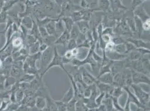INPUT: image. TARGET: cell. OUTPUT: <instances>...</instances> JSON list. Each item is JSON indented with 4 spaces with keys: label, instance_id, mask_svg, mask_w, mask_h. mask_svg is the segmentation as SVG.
<instances>
[{
    "label": "cell",
    "instance_id": "cell-1",
    "mask_svg": "<svg viewBox=\"0 0 150 111\" xmlns=\"http://www.w3.org/2000/svg\"><path fill=\"white\" fill-rule=\"evenodd\" d=\"M54 46L48 47L45 51L42 52V55L39 60H40V68L38 69L39 74L41 77H43L44 76V71L53 58Z\"/></svg>",
    "mask_w": 150,
    "mask_h": 111
},
{
    "label": "cell",
    "instance_id": "cell-2",
    "mask_svg": "<svg viewBox=\"0 0 150 111\" xmlns=\"http://www.w3.org/2000/svg\"><path fill=\"white\" fill-rule=\"evenodd\" d=\"M54 67H59L62 70H63L65 72H66L67 71L65 69L64 67V65L63 63L62 56L60 55L57 47L54 46L53 49V56L51 60L50 64L48 65V67L46 68V69L44 71V75L47 72L49 71L50 68H53Z\"/></svg>",
    "mask_w": 150,
    "mask_h": 111
},
{
    "label": "cell",
    "instance_id": "cell-3",
    "mask_svg": "<svg viewBox=\"0 0 150 111\" xmlns=\"http://www.w3.org/2000/svg\"><path fill=\"white\" fill-rule=\"evenodd\" d=\"M131 87L134 91V95L137 98L139 102L142 105H146L150 99V94L146 92L138 85L132 84Z\"/></svg>",
    "mask_w": 150,
    "mask_h": 111
},
{
    "label": "cell",
    "instance_id": "cell-4",
    "mask_svg": "<svg viewBox=\"0 0 150 111\" xmlns=\"http://www.w3.org/2000/svg\"><path fill=\"white\" fill-rule=\"evenodd\" d=\"M131 70L133 84L138 85H139V84H146L150 85V76L142 73L135 71L134 70Z\"/></svg>",
    "mask_w": 150,
    "mask_h": 111
},
{
    "label": "cell",
    "instance_id": "cell-5",
    "mask_svg": "<svg viewBox=\"0 0 150 111\" xmlns=\"http://www.w3.org/2000/svg\"><path fill=\"white\" fill-rule=\"evenodd\" d=\"M82 80L86 86H91L98 81V79L93 75L88 72L85 68H82L81 70Z\"/></svg>",
    "mask_w": 150,
    "mask_h": 111
},
{
    "label": "cell",
    "instance_id": "cell-6",
    "mask_svg": "<svg viewBox=\"0 0 150 111\" xmlns=\"http://www.w3.org/2000/svg\"><path fill=\"white\" fill-rule=\"evenodd\" d=\"M126 41L134 44V46L136 47V49L145 48V49H150V41H145L140 38L137 39V38H133L131 37L127 38Z\"/></svg>",
    "mask_w": 150,
    "mask_h": 111
},
{
    "label": "cell",
    "instance_id": "cell-7",
    "mask_svg": "<svg viewBox=\"0 0 150 111\" xmlns=\"http://www.w3.org/2000/svg\"><path fill=\"white\" fill-rule=\"evenodd\" d=\"M106 57L112 61H118L123 60L128 57L127 54H120L115 51L105 53Z\"/></svg>",
    "mask_w": 150,
    "mask_h": 111
},
{
    "label": "cell",
    "instance_id": "cell-8",
    "mask_svg": "<svg viewBox=\"0 0 150 111\" xmlns=\"http://www.w3.org/2000/svg\"><path fill=\"white\" fill-rule=\"evenodd\" d=\"M70 39L69 32L66 30L63 32L57 38L54 45H62L66 47Z\"/></svg>",
    "mask_w": 150,
    "mask_h": 111
},
{
    "label": "cell",
    "instance_id": "cell-9",
    "mask_svg": "<svg viewBox=\"0 0 150 111\" xmlns=\"http://www.w3.org/2000/svg\"><path fill=\"white\" fill-rule=\"evenodd\" d=\"M113 76L110 72L106 73L105 74H102L98 77H96L98 80L100 81V82L106 83L108 85H112L113 83Z\"/></svg>",
    "mask_w": 150,
    "mask_h": 111
},
{
    "label": "cell",
    "instance_id": "cell-10",
    "mask_svg": "<svg viewBox=\"0 0 150 111\" xmlns=\"http://www.w3.org/2000/svg\"><path fill=\"white\" fill-rule=\"evenodd\" d=\"M66 29L62 19L57 20L55 24V37L57 38Z\"/></svg>",
    "mask_w": 150,
    "mask_h": 111
},
{
    "label": "cell",
    "instance_id": "cell-11",
    "mask_svg": "<svg viewBox=\"0 0 150 111\" xmlns=\"http://www.w3.org/2000/svg\"><path fill=\"white\" fill-rule=\"evenodd\" d=\"M75 96L74 90L72 88V87H70V88L67 90V91L64 94L62 99H61V101L65 103H68L69 101H71L72 99H74V97Z\"/></svg>",
    "mask_w": 150,
    "mask_h": 111
},
{
    "label": "cell",
    "instance_id": "cell-12",
    "mask_svg": "<svg viewBox=\"0 0 150 111\" xmlns=\"http://www.w3.org/2000/svg\"><path fill=\"white\" fill-rule=\"evenodd\" d=\"M34 21L32 18L29 16H25L21 19V25L25 27L28 30H30L33 26Z\"/></svg>",
    "mask_w": 150,
    "mask_h": 111
},
{
    "label": "cell",
    "instance_id": "cell-13",
    "mask_svg": "<svg viewBox=\"0 0 150 111\" xmlns=\"http://www.w3.org/2000/svg\"><path fill=\"white\" fill-rule=\"evenodd\" d=\"M24 72L23 70V69H19V68H15L12 66V67L10 69V76L15 78L18 81L21 78V77L24 74Z\"/></svg>",
    "mask_w": 150,
    "mask_h": 111
},
{
    "label": "cell",
    "instance_id": "cell-14",
    "mask_svg": "<svg viewBox=\"0 0 150 111\" xmlns=\"http://www.w3.org/2000/svg\"><path fill=\"white\" fill-rule=\"evenodd\" d=\"M76 24H77L76 25L79 27L80 31L82 33L86 34L88 31H89L90 25H88V23L86 21H79L76 22Z\"/></svg>",
    "mask_w": 150,
    "mask_h": 111
},
{
    "label": "cell",
    "instance_id": "cell-15",
    "mask_svg": "<svg viewBox=\"0 0 150 111\" xmlns=\"http://www.w3.org/2000/svg\"><path fill=\"white\" fill-rule=\"evenodd\" d=\"M63 23L65 29L67 31H69V32L71 30L72 27L74 26V25L75 24V22L74 21V20L68 17H63L61 19Z\"/></svg>",
    "mask_w": 150,
    "mask_h": 111
},
{
    "label": "cell",
    "instance_id": "cell-16",
    "mask_svg": "<svg viewBox=\"0 0 150 111\" xmlns=\"http://www.w3.org/2000/svg\"><path fill=\"white\" fill-rule=\"evenodd\" d=\"M57 20H52L49 22L44 27L45 28L47 33L49 35H53L55 36V24Z\"/></svg>",
    "mask_w": 150,
    "mask_h": 111
},
{
    "label": "cell",
    "instance_id": "cell-17",
    "mask_svg": "<svg viewBox=\"0 0 150 111\" xmlns=\"http://www.w3.org/2000/svg\"><path fill=\"white\" fill-rule=\"evenodd\" d=\"M19 1L20 0H8V1H7L5 2L2 10L4 11H6V12H8V11H10L13 8V6L15 5H16L19 2Z\"/></svg>",
    "mask_w": 150,
    "mask_h": 111
},
{
    "label": "cell",
    "instance_id": "cell-18",
    "mask_svg": "<svg viewBox=\"0 0 150 111\" xmlns=\"http://www.w3.org/2000/svg\"><path fill=\"white\" fill-rule=\"evenodd\" d=\"M57 40L56 37L53 35H48L42 38V42L46 44L48 47L54 46V42Z\"/></svg>",
    "mask_w": 150,
    "mask_h": 111
},
{
    "label": "cell",
    "instance_id": "cell-19",
    "mask_svg": "<svg viewBox=\"0 0 150 111\" xmlns=\"http://www.w3.org/2000/svg\"><path fill=\"white\" fill-rule=\"evenodd\" d=\"M35 77L36 76L35 75L24 74L21 77L18 82L20 83H30L35 78Z\"/></svg>",
    "mask_w": 150,
    "mask_h": 111
},
{
    "label": "cell",
    "instance_id": "cell-20",
    "mask_svg": "<svg viewBox=\"0 0 150 111\" xmlns=\"http://www.w3.org/2000/svg\"><path fill=\"white\" fill-rule=\"evenodd\" d=\"M142 57H143V56L141 55V54L136 49L128 54L127 58L130 61H136L139 60Z\"/></svg>",
    "mask_w": 150,
    "mask_h": 111
},
{
    "label": "cell",
    "instance_id": "cell-21",
    "mask_svg": "<svg viewBox=\"0 0 150 111\" xmlns=\"http://www.w3.org/2000/svg\"><path fill=\"white\" fill-rule=\"evenodd\" d=\"M17 82L18 80H16L15 78H13L11 76L6 77L5 80L4 82V86H5V89H8L10 87L11 88V87L13 86V85Z\"/></svg>",
    "mask_w": 150,
    "mask_h": 111
},
{
    "label": "cell",
    "instance_id": "cell-22",
    "mask_svg": "<svg viewBox=\"0 0 150 111\" xmlns=\"http://www.w3.org/2000/svg\"><path fill=\"white\" fill-rule=\"evenodd\" d=\"M40 42L39 41H37L29 47V55H34L39 52V46Z\"/></svg>",
    "mask_w": 150,
    "mask_h": 111
},
{
    "label": "cell",
    "instance_id": "cell-23",
    "mask_svg": "<svg viewBox=\"0 0 150 111\" xmlns=\"http://www.w3.org/2000/svg\"><path fill=\"white\" fill-rule=\"evenodd\" d=\"M81 33V32L80 31L77 26L76 24H74V26L72 27V28L71 29V30L69 32L70 38L76 40Z\"/></svg>",
    "mask_w": 150,
    "mask_h": 111
},
{
    "label": "cell",
    "instance_id": "cell-24",
    "mask_svg": "<svg viewBox=\"0 0 150 111\" xmlns=\"http://www.w3.org/2000/svg\"><path fill=\"white\" fill-rule=\"evenodd\" d=\"M123 92V89L121 87H114L112 93L111 94V97L118 99L119 97L122 96Z\"/></svg>",
    "mask_w": 150,
    "mask_h": 111
},
{
    "label": "cell",
    "instance_id": "cell-25",
    "mask_svg": "<svg viewBox=\"0 0 150 111\" xmlns=\"http://www.w3.org/2000/svg\"><path fill=\"white\" fill-rule=\"evenodd\" d=\"M114 51L120 54H127V50H126L125 43L115 45Z\"/></svg>",
    "mask_w": 150,
    "mask_h": 111
},
{
    "label": "cell",
    "instance_id": "cell-26",
    "mask_svg": "<svg viewBox=\"0 0 150 111\" xmlns=\"http://www.w3.org/2000/svg\"><path fill=\"white\" fill-rule=\"evenodd\" d=\"M46 104V101L43 97L39 96L38 97L35 101V105L39 109H43Z\"/></svg>",
    "mask_w": 150,
    "mask_h": 111
},
{
    "label": "cell",
    "instance_id": "cell-27",
    "mask_svg": "<svg viewBox=\"0 0 150 111\" xmlns=\"http://www.w3.org/2000/svg\"><path fill=\"white\" fill-rule=\"evenodd\" d=\"M25 40H26V46L28 47V48L33 43H35L37 41H38L35 37L30 33H29L26 36V37L25 38Z\"/></svg>",
    "mask_w": 150,
    "mask_h": 111
},
{
    "label": "cell",
    "instance_id": "cell-28",
    "mask_svg": "<svg viewBox=\"0 0 150 111\" xmlns=\"http://www.w3.org/2000/svg\"><path fill=\"white\" fill-rule=\"evenodd\" d=\"M65 47H66L67 50H72V49L77 48V44L76 40L70 38Z\"/></svg>",
    "mask_w": 150,
    "mask_h": 111
},
{
    "label": "cell",
    "instance_id": "cell-29",
    "mask_svg": "<svg viewBox=\"0 0 150 111\" xmlns=\"http://www.w3.org/2000/svg\"><path fill=\"white\" fill-rule=\"evenodd\" d=\"M24 92L22 89L19 88L16 92H15V97H16V101L18 102H20L23 101L24 99Z\"/></svg>",
    "mask_w": 150,
    "mask_h": 111
},
{
    "label": "cell",
    "instance_id": "cell-30",
    "mask_svg": "<svg viewBox=\"0 0 150 111\" xmlns=\"http://www.w3.org/2000/svg\"><path fill=\"white\" fill-rule=\"evenodd\" d=\"M87 39V36H86V34L85 33H81L78 37L76 39V42L77 44V46L81 44L82 43L84 42Z\"/></svg>",
    "mask_w": 150,
    "mask_h": 111
},
{
    "label": "cell",
    "instance_id": "cell-31",
    "mask_svg": "<svg viewBox=\"0 0 150 111\" xmlns=\"http://www.w3.org/2000/svg\"><path fill=\"white\" fill-rule=\"evenodd\" d=\"M126 42H127L126 40L120 37H112V42L114 45L125 43Z\"/></svg>",
    "mask_w": 150,
    "mask_h": 111
},
{
    "label": "cell",
    "instance_id": "cell-32",
    "mask_svg": "<svg viewBox=\"0 0 150 111\" xmlns=\"http://www.w3.org/2000/svg\"><path fill=\"white\" fill-rule=\"evenodd\" d=\"M7 17H8L7 12L2 10L1 12H0V25L2 24H6Z\"/></svg>",
    "mask_w": 150,
    "mask_h": 111
},
{
    "label": "cell",
    "instance_id": "cell-33",
    "mask_svg": "<svg viewBox=\"0 0 150 111\" xmlns=\"http://www.w3.org/2000/svg\"><path fill=\"white\" fill-rule=\"evenodd\" d=\"M107 35L112 36V35H114V29L112 27H107L105 28H104L102 33V35Z\"/></svg>",
    "mask_w": 150,
    "mask_h": 111
},
{
    "label": "cell",
    "instance_id": "cell-34",
    "mask_svg": "<svg viewBox=\"0 0 150 111\" xmlns=\"http://www.w3.org/2000/svg\"><path fill=\"white\" fill-rule=\"evenodd\" d=\"M125 44L126 46V50H127V54H128L130 52L136 49V47L134 46V45L131 42L127 41L125 43Z\"/></svg>",
    "mask_w": 150,
    "mask_h": 111
},
{
    "label": "cell",
    "instance_id": "cell-35",
    "mask_svg": "<svg viewBox=\"0 0 150 111\" xmlns=\"http://www.w3.org/2000/svg\"><path fill=\"white\" fill-rule=\"evenodd\" d=\"M114 47H115V45L112 42L106 43L104 51L105 53L113 51H114Z\"/></svg>",
    "mask_w": 150,
    "mask_h": 111
},
{
    "label": "cell",
    "instance_id": "cell-36",
    "mask_svg": "<svg viewBox=\"0 0 150 111\" xmlns=\"http://www.w3.org/2000/svg\"><path fill=\"white\" fill-rule=\"evenodd\" d=\"M55 103L57 105L59 110L61 111H64L66 110V108H67V105H66V103H64L62 102L61 101H55Z\"/></svg>",
    "mask_w": 150,
    "mask_h": 111
},
{
    "label": "cell",
    "instance_id": "cell-37",
    "mask_svg": "<svg viewBox=\"0 0 150 111\" xmlns=\"http://www.w3.org/2000/svg\"><path fill=\"white\" fill-rule=\"evenodd\" d=\"M38 29H39V31L40 33V35L41 36L42 38H44V37L47 36L48 35V33H47V30L45 29V28L44 27H42V26H38Z\"/></svg>",
    "mask_w": 150,
    "mask_h": 111
},
{
    "label": "cell",
    "instance_id": "cell-38",
    "mask_svg": "<svg viewBox=\"0 0 150 111\" xmlns=\"http://www.w3.org/2000/svg\"><path fill=\"white\" fill-rule=\"evenodd\" d=\"M10 102V101H7L5 100H2V101L1 103V106H0V111H5Z\"/></svg>",
    "mask_w": 150,
    "mask_h": 111
},
{
    "label": "cell",
    "instance_id": "cell-39",
    "mask_svg": "<svg viewBox=\"0 0 150 111\" xmlns=\"http://www.w3.org/2000/svg\"><path fill=\"white\" fill-rule=\"evenodd\" d=\"M136 50L141 54V55H142L143 56L147 55V54H150V49H145V48H138V49H136Z\"/></svg>",
    "mask_w": 150,
    "mask_h": 111
},
{
    "label": "cell",
    "instance_id": "cell-40",
    "mask_svg": "<svg viewBox=\"0 0 150 111\" xmlns=\"http://www.w3.org/2000/svg\"><path fill=\"white\" fill-rule=\"evenodd\" d=\"M150 19L146 21L145 22H143L142 24V27L144 31H150Z\"/></svg>",
    "mask_w": 150,
    "mask_h": 111
},
{
    "label": "cell",
    "instance_id": "cell-41",
    "mask_svg": "<svg viewBox=\"0 0 150 111\" xmlns=\"http://www.w3.org/2000/svg\"><path fill=\"white\" fill-rule=\"evenodd\" d=\"M63 56H64L65 58H67V59H69V60H71V59H72L73 58H74V55H73V53H72L71 50H67V51L64 52V54Z\"/></svg>",
    "mask_w": 150,
    "mask_h": 111
},
{
    "label": "cell",
    "instance_id": "cell-42",
    "mask_svg": "<svg viewBox=\"0 0 150 111\" xmlns=\"http://www.w3.org/2000/svg\"><path fill=\"white\" fill-rule=\"evenodd\" d=\"M105 93L101 92L100 95H99V96H98V97L96 99V103L97 105H100V103H101V102L103 99L104 98V97L105 96Z\"/></svg>",
    "mask_w": 150,
    "mask_h": 111
},
{
    "label": "cell",
    "instance_id": "cell-43",
    "mask_svg": "<svg viewBox=\"0 0 150 111\" xmlns=\"http://www.w3.org/2000/svg\"><path fill=\"white\" fill-rule=\"evenodd\" d=\"M48 46L46 44H45L43 42L40 43V46H39V52H44V51H45L48 49Z\"/></svg>",
    "mask_w": 150,
    "mask_h": 111
},
{
    "label": "cell",
    "instance_id": "cell-44",
    "mask_svg": "<svg viewBox=\"0 0 150 111\" xmlns=\"http://www.w3.org/2000/svg\"><path fill=\"white\" fill-rule=\"evenodd\" d=\"M18 111H27V108L25 106L22 105L18 108Z\"/></svg>",
    "mask_w": 150,
    "mask_h": 111
},
{
    "label": "cell",
    "instance_id": "cell-45",
    "mask_svg": "<svg viewBox=\"0 0 150 111\" xmlns=\"http://www.w3.org/2000/svg\"><path fill=\"white\" fill-rule=\"evenodd\" d=\"M4 3H5V2H4V1H0V12H1V11H2V7H3V6H4Z\"/></svg>",
    "mask_w": 150,
    "mask_h": 111
},
{
    "label": "cell",
    "instance_id": "cell-46",
    "mask_svg": "<svg viewBox=\"0 0 150 111\" xmlns=\"http://www.w3.org/2000/svg\"><path fill=\"white\" fill-rule=\"evenodd\" d=\"M2 66V60L0 59V69L1 68Z\"/></svg>",
    "mask_w": 150,
    "mask_h": 111
},
{
    "label": "cell",
    "instance_id": "cell-47",
    "mask_svg": "<svg viewBox=\"0 0 150 111\" xmlns=\"http://www.w3.org/2000/svg\"><path fill=\"white\" fill-rule=\"evenodd\" d=\"M0 1H4V2H5L7 1V0H0Z\"/></svg>",
    "mask_w": 150,
    "mask_h": 111
}]
</instances>
